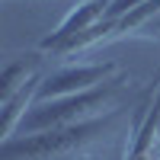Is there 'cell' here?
Instances as JSON below:
<instances>
[{"label": "cell", "instance_id": "1", "mask_svg": "<svg viewBox=\"0 0 160 160\" xmlns=\"http://www.w3.org/2000/svg\"><path fill=\"white\" fill-rule=\"evenodd\" d=\"M122 106L112 112H102L96 118L77 125H64V128H51L42 135H29V138H10L0 144V157L3 160H68L77 151L90 148L96 138H106L109 128L122 118Z\"/></svg>", "mask_w": 160, "mask_h": 160}, {"label": "cell", "instance_id": "2", "mask_svg": "<svg viewBox=\"0 0 160 160\" xmlns=\"http://www.w3.org/2000/svg\"><path fill=\"white\" fill-rule=\"evenodd\" d=\"M122 90H125V80H109V83L93 87L87 93H74V96L35 102L32 109H29V115L22 118L16 138L42 135V131H51V128L77 125V122L96 118L102 112H112V109H118V96H122Z\"/></svg>", "mask_w": 160, "mask_h": 160}, {"label": "cell", "instance_id": "3", "mask_svg": "<svg viewBox=\"0 0 160 160\" xmlns=\"http://www.w3.org/2000/svg\"><path fill=\"white\" fill-rule=\"evenodd\" d=\"M115 71H118L115 61H90V64L58 68L48 77H42V83L35 90V102H48V99H61V96H74V93H87L93 87H102L112 80Z\"/></svg>", "mask_w": 160, "mask_h": 160}, {"label": "cell", "instance_id": "4", "mask_svg": "<svg viewBox=\"0 0 160 160\" xmlns=\"http://www.w3.org/2000/svg\"><path fill=\"white\" fill-rule=\"evenodd\" d=\"M99 19H106V0H77V7H71V13L58 22V29L38 42V51L51 55L58 45H64L68 38H74L77 32L90 29V26H96Z\"/></svg>", "mask_w": 160, "mask_h": 160}, {"label": "cell", "instance_id": "5", "mask_svg": "<svg viewBox=\"0 0 160 160\" xmlns=\"http://www.w3.org/2000/svg\"><path fill=\"white\" fill-rule=\"evenodd\" d=\"M115 38H125L122 19H109V16H106V19H99L96 26H90V29L77 32L74 38H68L64 45H58L55 51H51V58L68 61V58H74V55H87V51L99 48V45H109V42H115Z\"/></svg>", "mask_w": 160, "mask_h": 160}, {"label": "cell", "instance_id": "6", "mask_svg": "<svg viewBox=\"0 0 160 160\" xmlns=\"http://www.w3.org/2000/svg\"><path fill=\"white\" fill-rule=\"evenodd\" d=\"M42 55L45 51H29V55H16L3 74H0V106L7 99H13L22 87H29L32 80L38 77V68H42Z\"/></svg>", "mask_w": 160, "mask_h": 160}, {"label": "cell", "instance_id": "7", "mask_svg": "<svg viewBox=\"0 0 160 160\" xmlns=\"http://www.w3.org/2000/svg\"><path fill=\"white\" fill-rule=\"evenodd\" d=\"M148 0H109V7H106V16L109 19H122L128 13H135L138 7H144Z\"/></svg>", "mask_w": 160, "mask_h": 160}, {"label": "cell", "instance_id": "8", "mask_svg": "<svg viewBox=\"0 0 160 160\" xmlns=\"http://www.w3.org/2000/svg\"><path fill=\"white\" fill-rule=\"evenodd\" d=\"M157 148H160V118H157Z\"/></svg>", "mask_w": 160, "mask_h": 160}]
</instances>
